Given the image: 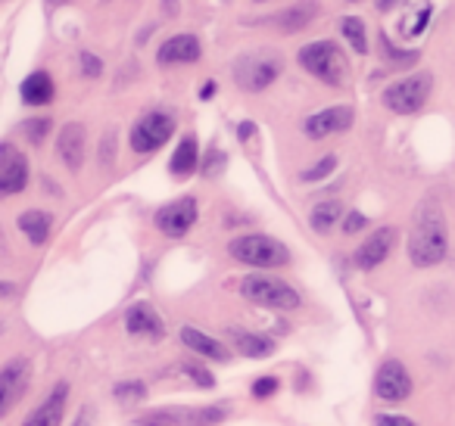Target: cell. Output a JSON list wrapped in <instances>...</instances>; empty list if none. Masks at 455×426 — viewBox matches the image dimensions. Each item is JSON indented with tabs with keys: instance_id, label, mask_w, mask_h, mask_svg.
Here are the masks:
<instances>
[{
	"instance_id": "cell-1",
	"label": "cell",
	"mask_w": 455,
	"mask_h": 426,
	"mask_svg": "<svg viewBox=\"0 0 455 426\" xmlns=\"http://www.w3.org/2000/svg\"><path fill=\"white\" fill-rule=\"evenodd\" d=\"M449 256V231H446V215L443 206L427 196L418 202L415 215H411V231H409V258L415 268H434Z\"/></svg>"
},
{
	"instance_id": "cell-2",
	"label": "cell",
	"mask_w": 455,
	"mask_h": 426,
	"mask_svg": "<svg viewBox=\"0 0 455 426\" xmlns=\"http://www.w3.org/2000/svg\"><path fill=\"white\" fill-rule=\"evenodd\" d=\"M297 59L312 78L331 84V88H343V84H347V78H349L347 53L340 51V44H337V41H328V38L312 41V44L299 47Z\"/></svg>"
},
{
	"instance_id": "cell-3",
	"label": "cell",
	"mask_w": 455,
	"mask_h": 426,
	"mask_svg": "<svg viewBox=\"0 0 455 426\" xmlns=\"http://www.w3.org/2000/svg\"><path fill=\"white\" fill-rule=\"evenodd\" d=\"M231 258L250 268H284L291 264V249H287L281 240L266 237V233H243L228 243Z\"/></svg>"
},
{
	"instance_id": "cell-4",
	"label": "cell",
	"mask_w": 455,
	"mask_h": 426,
	"mask_svg": "<svg viewBox=\"0 0 455 426\" xmlns=\"http://www.w3.org/2000/svg\"><path fill=\"white\" fill-rule=\"evenodd\" d=\"M241 296L253 302V305L275 308V312H293V308L303 305V299H299V293L291 287V283L278 280V277H268V274L243 277Z\"/></svg>"
},
{
	"instance_id": "cell-5",
	"label": "cell",
	"mask_w": 455,
	"mask_h": 426,
	"mask_svg": "<svg viewBox=\"0 0 455 426\" xmlns=\"http://www.w3.org/2000/svg\"><path fill=\"white\" fill-rule=\"evenodd\" d=\"M430 91H434V75L430 72H415V75L399 78L384 91V106L396 115H415L427 106Z\"/></svg>"
},
{
	"instance_id": "cell-6",
	"label": "cell",
	"mask_w": 455,
	"mask_h": 426,
	"mask_svg": "<svg viewBox=\"0 0 455 426\" xmlns=\"http://www.w3.org/2000/svg\"><path fill=\"white\" fill-rule=\"evenodd\" d=\"M281 59L266 57V53H243L235 59V82L247 94H262L266 88H272L281 75Z\"/></svg>"
},
{
	"instance_id": "cell-7",
	"label": "cell",
	"mask_w": 455,
	"mask_h": 426,
	"mask_svg": "<svg viewBox=\"0 0 455 426\" xmlns=\"http://www.w3.org/2000/svg\"><path fill=\"white\" fill-rule=\"evenodd\" d=\"M228 417L225 405H206V407H163L150 411L134 420V426H215Z\"/></svg>"
},
{
	"instance_id": "cell-8",
	"label": "cell",
	"mask_w": 455,
	"mask_h": 426,
	"mask_svg": "<svg viewBox=\"0 0 455 426\" xmlns=\"http://www.w3.org/2000/svg\"><path fill=\"white\" fill-rule=\"evenodd\" d=\"M172 134H175V115L165 113V109H150V113L134 122L128 144H132V150L138 156H147V153H156Z\"/></svg>"
},
{
	"instance_id": "cell-9",
	"label": "cell",
	"mask_w": 455,
	"mask_h": 426,
	"mask_svg": "<svg viewBox=\"0 0 455 426\" xmlns=\"http://www.w3.org/2000/svg\"><path fill=\"white\" fill-rule=\"evenodd\" d=\"M355 122V113L353 106H328V109H318V113H312L309 119H306L303 131L309 140H324L331 138V134H343L349 131Z\"/></svg>"
},
{
	"instance_id": "cell-10",
	"label": "cell",
	"mask_w": 455,
	"mask_h": 426,
	"mask_svg": "<svg viewBox=\"0 0 455 426\" xmlns=\"http://www.w3.org/2000/svg\"><path fill=\"white\" fill-rule=\"evenodd\" d=\"M196 215H200V209H196V200L194 196H181V200L169 202V206H163L156 212V227L165 233V237L178 240L184 237V233L194 227Z\"/></svg>"
},
{
	"instance_id": "cell-11",
	"label": "cell",
	"mask_w": 455,
	"mask_h": 426,
	"mask_svg": "<svg viewBox=\"0 0 455 426\" xmlns=\"http://www.w3.org/2000/svg\"><path fill=\"white\" fill-rule=\"evenodd\" d=\"M28 376H32V361L28 358H10L0 367V392H4V414H10L28 389Z\"/></svg>"
},
{
	"instance_id": "cell-12",
	"label": "cell",
	"mask_w": 455,
	"mask_h": 426,
	"mask_svg": "<svg viewBox=\"0 0 455 426\" xmlns=\"http://www.w3.org/2000/svg\"><path fill=\"white\" fill-rule=\"evenodd\" d=\"M28 184V159L13 144L0 146V193L16 196Z\"/></svg>"
},
{
	"instance_id": "cell-13",
	"label": "cell",
	"mask_w": 455,
	"mask_h": 426,
	"mask_svg": "<svg viewBox=\"0 0 455 426\" xmlns=\"http://www.w3.org/2000/svg\"><path fill=\"white\" fill-rule=\"evenodd\" d=\"M374 392H378L384 401L409 398V395H411L409 370H405L399 361H393V358H387V361L378 367V374H374Z\"/></svg>"
},
{
	"instance_id": "cell-14",
	"label": "cell",
	"mask_w": 455,
	"mask_h": 426,
	"mask_svg": "<svg viewBox=\"0 0 455 426\" xmlns=\"http://www.w3.org/2000/svg\"><path fill=\"white\" fill-rule=\"evenodd\" d=\"M393 246H396V227H378V231H374L371 237L355 249L353 264L359 271H374L378 264L387 262V256L393 252Z\"/></svg>"
},
{
	"instance_id": "cell-15",
	"label": "cell",
	"mask_w": 455,
	"mask_h": 426,
	"mask_svg": "<svg viewBox=\"0 0 455 426\" xmlns=\"http://www.w3.org/2000/svg\"><path fill=\"white\" fill-rule=\"evenodd\" d=\"M203 57V44L196 35H175V38L163 41L156 51L159 66H188Z\"/></svg>"
},
{
	"instance_id": "cell-16",
	"label": "cell",
	"mask_w": 455,
	"mask_h": 426,
	"mask_svg": "<svg viewBox=\"0 0 455 426\" xmlns=\"http://www.w3.org/2000/svg\"><path fill=\"white\" fill-rule=\"evenodd\" d=\"M66 398H69V383H57L51 395L22 420V426H60L66 414Z\"/></svg>"
},
{
	"instance_id": "cell-17",
	"label": "cell",
	"mask_w": 455,
	"mask_h": 426,
	"mask_svg": "<svg viewBox=\"0 0 455 426\" xmlns=\"http://www.w3.org/2000/svg\"><path fill=\"white\" fill-rule=\"evenodd\" d=\"M84 146H88V134H84L82 122H69L57 138V156L63 159L66 169L78 171L84 162Z\"/></svg>"
},
{
	"instance_id": "cell-18",
	"label": "cell",
	"mask_w": 455,
	"mask_h": 426,
	"mask_svg": "<svg viewBox=\"0 0 455 426\" xmlns=\"http://www.w3.org/2000/svg\"><path fill=\"white\" fill-rule=\"evenodd\" d=\"M125 327L134 336H150V339H163V333H165L163 318H159V314L153 312V305H147V302H134V305L128 308Z\"/></svg>"
},
{
	"instance_id": "cell-19",
	"label": "cell",
	"mask_w": 455,
	"mask_h": 426,
	"mask_svg": "<svg viewBox=\"0 0 455 426\" xmlns=\"http://www.w3.org/2000/svg\"><path fill=\"white\" fill-rule=\"evenodd\" d=\"M318 13H322L318 0H297L293 7L281 10V13L275 16V26L284 35H297V32H303L306 26H312V22L318 20Z\"/></svg>"
},
{
	"instance_id": "cell-20",
	"label": "cell",
	"mask_w": 455,
	"mask_h": 426,
	"mask_svg": "<svg viewBox=\"0 0 455 426\" xmlns=\"http://www.w3.org/2000/svg\"><path fill=\"white\" fill-rule=\"evenodd\" d=\"M181 343L188 345L190 351H196V355L209 358V361H228V349H225V345H221L219 339L200 333L196 327H181Z\"/></svg>"
},
{
	"instance_id": "cell-21",
	"label": "cell",
	"mask_w": 455,
	"mask_h": 426,
	"mask_svg": "<svg viewBox=\"0 0 455 426\" xmlns=\"http://www.w3.org/2000/svg\"><path fill=\"white\" fill-rule=\"evenodd\" d=\"M200 169V150H196V138L194 134H184L181 144L175 146V156L169 162V171L175 178H188Z\"/></svg>"
},
{
	"instance_id": "cell-22",
	"label": "cell",
	"mask_w": 455,
	"mask_h": 426,
	"mask_svg": "<svg viewBox=\"0 0 455 426\" xmlns=\"http://www.w3.org/2000/svg\"><path fill=\"white\" fill-rule=\"evenodd\" d=\"M22 100L28 103V106H47V103L53 100V94H57V88H53V78L47 75V72H32V75L22 82Z\"/></svg>"
},
{
	"instance_id": "cell-23",
	"label": "cell",
	"mask_w": 455,
	"mask_h": 426,
	"mask_svg": "<svg viewBox=\"0 0 455 426\" xmlns=\"http://www.w3.org/2000/svg\"><path fill=\"white\" fill-rule=\"evenodd\" d=\"M20 231L26 233V240L32 246H44L47 243V237H51V215L47 212H41V209H28V212H22L20 215Z\"/></svg>"
},
{
	"instance_id": "cell-24",
	"label": "cell",
	"mask_w": 455,
	"mask_h": 426,
	"mask_svg": "<svg viewBox=\"0 0 455 426\" xmlns=\"http://www.w3.org/2000/svg\"><path fill=\"white\" fill-rule=\"evenodd\" d=\"M231 339H235L237 351L247 358H268L275 351L272 339L259 336V333H247V330H241V327H231Z\"/></svg>"
},
{
	"instance_id": "cell-25",
	"label": "cell",
	"mask_w": 455,
	"mask_h": 426,
	"mask_svg": "<svg viewBox=\"0 0 455 426\" xmlns=\"http://www.w3.org/2000/svg\"><path fill=\"white\" fill-rule=\"evenodd\" d=\"M340 218H343V206L337 200H328V202H318V206L312 209L309 225H312V231H315V233H328Z\"/></svg>"
},
{
	"instance_id": "cell-26",
	"label": "cell",
	"mask_w": 455,
	"mask_h": 426,
	"mask_svg": "<svg viewBox=\"0 0 455 426\" xmlns=\"http://www.w3.org/2000/svg\"><path fill=\"white\" fill-rule=\"evenodd\" d=\"M340 35L349 41V47H353L359 57H365V53H368V35H365V22H362L359 16H343V20H340Z\"/></svg>"
},
{
	"instance_id": "cell-27",
	"label": "cell",
	"mask_w": 455,
	"mask_h": 426,
	"mask_svg": "<svg viewBox=\"0 0 455 426\" xmlns=\"http://www.w3.org/2000/svg\"><path fill=\"white\" fill-rule=\"evenodd\" d=\"M113 395L122 405H138V401L147 398V386H144V380H122L113 386Z\"/></svg>"
},
{
	"instance_id": "cell-28",
	"label": "cell",
	"mask_w": 455,
	"mask_h": 426,
	"mask_svg": "<svg viewBox=\"0 0 455 426\" xmlns=\"http://www.w3.org/2000/svg\"><path fill=\"white\" fill-rule=\"evenodd\" d=\"M334 169H337V156H324V159H318L312 169H306L299 178H303L306 184H315V181H324V178H328Z\"/></svg>"
},
{
	"instance_id": "cell-29",
	"label": "cell",
	"mask_w": 455,
	"mask_h": 426,
	"mask_svg": "<svg viewBox=\"0 0 455 426\" xmlns=\"http://www.w3.org/2000/svg\"><path fill=\"white\" fill-rule=\"evenodd\" d=\"M181 370L190 376V380L196 383V386H203V389H212L215 386V376L209 374L203 364H196V361H181Z\"/></svg>"
},
{
	"instance_id": "cell-30",
	"label": "cell",
	"mask_w": 455,
	"mask_h": 426,
	"mask_svg": "<svg viewBox=\"0 0 455 426\" xmlns=\"http://www.w3.org/2000/svg\"><path fill=\"white\" fill-rule=\"evenodd\" d=\"M22 131H26V138L32 140V144H44L47 134H51V119H28L26 125H22Z\"/></svg>"
},
{
	"instance_id": "cell-31",
	"label": "cell",
	"mask_w": 455,
	"mask_h": 426,
	"mask_svg": "<svg viewBox=\"0 0 455 426\" xmlns=\"http://www.w3.org/2000/svg\"><path fill=\"white\" fill-rule=\"evenodd\" d=\"M430 16H434V4H424V7L415 13V20H411V26L405 28V35H409V38H418V35L430 26Z\"/></svg>"
},
{
	"instance_id": "cell-32",
	"label": "cell",
	"mask_w": 455,
	"mask_h": 426,
	"mask_svg": "<svg viewBox=\"0 0 455 426\" xmlns=\"http://www.w3.org/2000/svg\"><path fill=\"white\" fill-rule=\"evenodd\" d=\"M380 44H384L387 59H390V63H399V66H411V63H418V51H393V44L384 38V35H380Z\"/></svg>"
},
{
	"instance_id": "cell-33",
	"label": "cell",
	"mask_w": 455,
	"mask_h": 426,
	"mask_svg": "<svg viewBox=\"0 0 455 426\" xmlns=\"http://www.w3.org/2000/svg\"><path fill=\"white\" fill-rule=\"evenodd\" d=\"M225 162H228V159L221 156L219 150H209V153H206V159H203V162H200V171H203V175H206V178H215L221 169H225Z\"/></svg>"
},
{
	"instance_id": "cell-34",
	"label": "cell",
	"mask_w": 455,
	"mask_h": 426,
	"mask_svg": "<svg viewBox=\"0 0 455 426\" xmlns=\"http://www.w3.org/2000/svg\"><path fill=\"white\" fill-rule=\"evenodd\" d=\"M78 63H82L84 78H100L103 75V63H100V57H94V53H82Z\"/></svg>"
},
{
	"instance_id": "cell-35",
	"label": "cell",
	"mask_w": 455,
	"mask_h": 426,
	"mask_svg": "<svg viewBox=\"0 0 455 426\" xmlns=\"http://www.w3.org/2000/svg\"><path fill=\"white\" fill-rule=\"evenodd\" d=\"M278 376H259V380L253 383V395L256 398H268V395H275L278 392Z\"/></svg>"
},
{
	"instance_id": "cell-36",
	"label": "cell",
	"mask_w": 455,
	"mask_h": 426,
	"mask_svg": "<svg viewBox=\"0 0 455 426\" xmlns=\"http://www.w3.org/2000/svg\"><path fill=\"white\" fill-rule=\"evenodd\" d=\"M365 225H368V218L362 212L343 215V233H359V231H365Z\"/></svg>"
},
{
	"instance_id": "cell-37",
	"label": "cell",
	"mask_w": 455,
	"mask_h": 426,
	"mask_svg": "<svg viewBox=\"0 0 455 426\" xmlns=\"http://www.w3.org/2000/svg\"><path fill=\"white\" fill-rule=\"evenodd\" d=\"M374 426H418V423L409 417H403V414H378V417H374Z\"/></svg>"
},
{
	"instance_id": "cell-38",
	"label": "cell",
	"mask_w": 455,
	"mask_h": 426,
	"mask_svg": "<svg viewBox=\"0 0 455 426\" xmlns=\"http://www.w3.org/2000/svg\"><path fill=\"white\" fill-rule=\"evenodd\" d=\"M113 146H116V134L113 131H109L107 134V144H103V162H113Z\"/></svg>"
},
{
	"instance_id": "cell-39",
	"label": "cell",
	"mask_w": 455,
	"mask_h": 426,
	"mask_svg": "<svg viewBox=\"0 0 455 426\" xmlns=\"http://www.w3.org/2000/svg\"><path fill=\"white\" fill-rule=\"evenodd\" d=\"M237 134H241V140H243V144H247V140L256 134V125H253V122H241V128H237Z\"/></svg>"
},
{
	"instance_id": "cell-40",
	"label": "cell",
	"mask_w": 455,
	"mask_h": 426,
	"mask_svg": "<svg viewBox=\"0 0 455 426\" xmlns=\"http://www.w3.org/2000/svg\"><path fill=\"white\" fill-rule=\"evenodd\" d=\"M399 4H403V0H374V7H378L380 13H390V10L399 7Z\"/></svg>"
},
{
	"instance_id": "cell-41",
	"label": "cell",
	"mask_w": 455,
	"mask_h": 426,
	"mask_svg": "<svg viewBox=\"0 0 455 426\" xmlns=\"http://www.w3.org/2000/svg\"><path fill=\"white\" fill-rule=\"evenodd\" d=\"M91 417H94V414H91V407H82V414H78L76 426H91Z\"/></svg>"
},
{
	"instance_id": "cell-42",
	"label": "cell",
	"mask_w": 455,
	"mask_h": 426,
	"mask_svg": "<svg viewBox=\"0 0 455 426\" xmlns=\"http://www.w3.org/2000/svg\"><path fill=\"white\" fill-rule=\"evenodd\" d=\"M212 94H215V82H206V84H203V91H200V97H203V100H209Z\"/></svg>"
},
{
	"instance_id": "cell-43",
	"label": "cell",
	"mask_w": 455,
	"mask_h": 426,
	"mask_svg": "<svg viewBox=\"0 0 455 426\" xmlns=\"http://www.w3.org/2000/svg\"><path fill=\"white\" fill-rule=\"evenodd\" d=\"M349 4H359V0H349Z\"/></svg>"
},
{
	"instance_id": "cell-44",
	"label": "cell",
	"mask_w": 455,
	"mask_h": 426,
	"mask_svg": "<svg viewBox=\"0 0 455 426\" xmlns=\"http://www.w3.org/2000/svg\"><path fill=\"white\" fill-rule=\"evenodd\" d=\"M256 4H266V0H256Z\"/></svg>"
}]
</instances>
